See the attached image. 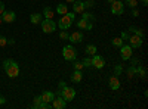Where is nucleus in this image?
I'll return each instance as SVG.
<instances>
[{"label": "nucleus", "instance_id": "obj_18", "mask_svg": "<svg viewBox=\"0 0 148 109\" xmlns=\"http://www.w3.org/2000/svg\"><path fill=\"white\" fill-rule=\"evenodd\" d=\"M82 78H83L82 71H77V69H76V71L73 72V75H71V81H73V83H80Z\"/></svg>", "mask_w": 148, "mask_h": 109}, {"label": "nucleus", "instance_id": "obj_28", "mask_svg": "<svg viewBox=\"0 0 148 109\" xmlns=\"http://www.w3.org/2000/svg\"><path fill=\"white\" fill-rule=\"evenodd\" d=\"M125 3H126L129 7L133 9V7H136V6H138V0H125Z\"/></svg>", "mask_w": 148, "mask_h": 109}, {"label": "nucleus", "instance_id": "obj_27", "mask_svg": "<svg viewBox=\"0 0 148 109\" xmlns=\"http://www.w3.org/2000/svg\"><path fill=\"white\" fill-rule=\"evenodd\" d=\"M135 74H136V66H129V69H127V77H135Z\"/></svg>", "mask_w": 148, "mask_h": 109}, {"label": "nucleus", "instance_id": "obj_35", "mask_svg": "<svg viewBox=\"0 0 148 109\" xmlns=\"http://www.w3.org/2000/svg\"><path fill=\"white\" fill-rule=\"evenodd\" d=\"M84 66H83V64L82 62H74V69H77V71H82Z\"/></svg>", "mask_w": 148, "mask_h": 109}, {"label": "nucleus", "instance_id": "obj_4", "mask_svg": "<svg viewBox=\"0 0 148 109\" xmlns=\"http://www.w3.org/2000/svg\"><path fill=\"white\" fill-rule=\"evenodd\" d=\"M40 24H42V30H43L45 34H52V32L56 30V24H55L52 19H46V18H45Z\"/></svg>", "mask_w": 148, "mask_h": 109}, {"label": "nucleus", "instance_id": "obj_11", "mask_svg": "<svg viewBox=\"0 0 148 109\" xmlns=\"http://www.w3.org/2000/svg\"><path fill=\"white\" fill-rule=\"evenodd\" d=\"M67 106V102L61 97V96H55V99L52 100V108L55 109H64Z\"/></svg>", "mask_w": 148, "mask_h": 109}, {"label": "nucleus", "instance_id": "obj_39", "mask_svg": "<svg viewBox=\"0 0 148 109\" xmlns=\"http://www.w3.org/2000/svg\"><path fill=\"white\" fill-rule=\"evenodd\" d=\"M5 103H6V99L3 97L2 94H0V105H5Z\"/></svg>", "mask_w": 148, "mask_h": 109}, {"label": "nucleus", "instance_id": "obj_34", "mask_svg": "<svg viewBox=\"0 0 148 109\" xmlns=\"http://www.w3.org/2000/svg\"><path fill=\"white\" fill-rule=\"evenodd\" d=\"M83 3H84V7H93V5H95L93 0H86V2H83Z\"/></svg>", "mask_w": 148, "mask_h": 109}, {"label": "nucleus", "instance_id": "obj_43", "mask_svg": "<svg viewBox=\"0 0 148 109\" xmlns=\"http://www.w3.org/2000/svg\"><path fill=\"white\" fill-rule=\"evenodd\" d=\"M65 2H68V3H73V2H76V0H65Z\"/></svg>", "mask_w": 148, "mask_h": 109}, {"label": "nucleus", "instance_id": "obj_31", "mask_svg": "<svg viewBox=\"0 0 148 109\" xmlns=\"http://www.w3.org/2000/svg\"><path fill=\"white\" fill-rule=\"evenodd\" d=\"M129 37H130V34H129L127 31H123V32H121V37H120V39H121L123 41H127V40H129Z\"/></svg>", "mask_w": 148, "mask_h": 109}, {"label": "nucleus", "instance_id": "obj_21", "mask_svg": "<svg viewBox=\"0 0 148 109\" xmlns=\"http://www.w3.org/2000/svg\"><path fill=\"white\" fill-rule=\"evenodd\" d=\"M129 31H130V32H133L135 35H139V37H142V39H144V31H142L141 28H138V27L132 25V27L129 28Z\"/></svg>", "mask_w": 148, "mask_h": 109}, {"label": "nucleus", "instance_id": "obj_33", "mask_svg": "<svg viewBox=\"0 0 148 109\" xmlns=\"http://www.w3.org/2000/svg\"><path fill=\"white\" fill-rule=\"evenodd\" d=\"M8 44V39L3 37V35H0V47H5Z\"/></svg>", "mask_w": 148, "mask_h": 109}, {"label": "nucleus", "instance_id": "obj_32", "mask_svg": "<svg viewBox=\"0 0 148 109\" xmlns=\"http://www.w3.org/2000/svg\"><path fill=\"white\" fill-rule=\"evenodd\" d=\"M121 71H123L121 65H116V68H114V74H116V77H119V75L121 74Z\"/></svg>", "mask_w": 148, "mask_h": 109}, {"label": "nucleus", "instance_id": "obj_22", "mask_svg": "<svg viewBox=\"0 0 148 109\" xmlns=\"http://www.w3.org/2000/svg\"><path fill=\"white\" fill-rule=\"evenodd\" d=\"M67 12H68L67 5H58V6H56V14H59V15H65Z\"/></svg>", "mask_w": 148, "mask_h": 109}, {"label": "nucleus", "instance_id": "obj_29", "mask_svg": "<svg viewBox=\"0 0 148 109\" xmlns=\"http://www.w3.org/2000/svg\"><path fill=\"white\" fill-rule=\"evenodd\" d=\"M111 43H113V46H114V47H120L125 41H123L121 39H113V41H111Z\"/></svg>", "mask_w": 148, "mask_h": 109}, {"label": "nucleus", "instance_id": "obj_3", "mask_svg": "<svg viewBox=\"0 0 148 109\" xmlns=\"http://www.w3.org/2000/svg\"><path fill=\"white\" fill-rule=\"evenodd\" d=\"M56 96H61L65 102H71V100H74V97H76V90L65 86L62 90H58Z\"/></svg>", "mask_w": 148, "mask_h": 109}, {"label": "nucleus", "instance_id": "obj_42", "mask_svg": "<svg viewBox=\"0 0 148 109\" xmlns=\"http://www.w3.org/2000/svg\"><path fill=\"white\" fill-rule=\"evenodd\" d=\"M142 5H144V6H147V5H148V0H142Z\"/></svg>", "mask_w": 148, "mask_h": 109}, {"label": "nucleus", "instance_id": "obj_1", "mask_svg": "<svg viewBox=\"0 0 148 109\" xmlns=\"http://www.w3.org/2000/svg\"><path fill=\"white\" fill-rule=\"evenodd\" d=\"M3 68H5L6 74L10 78H15V77L19 75V65H18L16 60H14V59H6L3 62Z\"/></svg>", "mask_w": 148, "mask_h": 109}, {"label": "nucleus", "instance_id": "obj_41", "mask_svg": "<svg viewBox=\"0 0 148 109\" xmlns=\"http://www.w3.org/2000/svg\"><path fill=\"white\" fill-rule=\"evenodd\" d=\"M8 43H9V44H15V40H12V39H10V40H8Z\"/></svg>", "mask_w": 148, "mask_h": 109}, {"label": "nucleus", "instance_id": "obj_20", "mask_svg": "<svg viewBox=\"0 0 148 109\" xmlns=\"http://www.w3.org/2000/svg\"><path fill=\"white\" fill-rule=\"evenodd\" d=\"M84 53H86V55H89V56H90V55L93 56V55L96 53V46H93V44H88V46L84 47Z\"/></svg>", "mask_w": 148, "mask_h": 109}, {"label": "nucleus", "instance_id": "obj_40", "mask_svg": "<svg viewBox=\"0 0 148 109\" xmlns=\"http://www.w3.org/2000/svg\"><path fill=\"white\" fill-rule=\"evenodd\" d=\"M132 15H133V16H138V15H139V12L133 7V10H132Z\"/></svg>", "mask_w": 148, "mask_h": 109}, {"label": "nucleus", "instance_id": "obj_36", "mask_svg": "<svg viewBox=\"0 0 148 109\" xmlns=\"http://www.w3.org/2000/svg\"><path fill=\"white\" fill-rule=\"evenodd\" d=\"M5 10H6V9H5V3H3V2H0V15H2Z\"/></svg>", "mask_w": 148, "mask_h": 109}, {"label": "nucleus", "instance_id": "obj_19", "mask_svg": "<svg viewBox=\"0 0 148 109\" xmlns=\"http://www.w3.org/2000/svg\"><path fill=\"white\" fill-rule=\"evenodd\" d=\"M46 19H52L53 18V10H52V7H49V6H46L45 9H43V14H42Z\"/></svg>", "mask_w": 148, "mask_h": 109}, {"label": "nucleus", "instance_id": "obj_2", "mask_svg": "<svg viewBox=\"0 0 148 109\" xmlns=\"http://www.w3.org/2000/svg\"><path fill=\"white\" fill-rule=\"evenodd\" d=\"M74 18H76V14H74V12H67V14L62 15V16H61V19L58 21V27L61 30H68L73 25Z\"/></svg>", "mask_w": 148, "mask_h": 109}, {"label": "nucleus", "instance_id": "obj_15", "mask_svg": "<svg viewBox=\"0 0 148 109\" xmlns=\"http://www.w3.org/2000/svg\"><path fill=\"white\" fill-rule=\"evenodd\" d=\"M73 12L74 14H82V12H84V3L83 2H73Z\"/></svg>", "mask_w": 148, "mask_h": 109}, {"label": "nucleus", "instance_id": "obj_5", "mask_svg": "<svg viewBox=\"0 0 148 109\" xmlns=\"http://www.w3.org/2000/svg\"><path fill=\"white\" fill-rule=\"evenodd\" d=\"M62 56L65 60H76V56H77V52L76 49L68 44V46H64V49H62Z\"/></svg>", "mask_w": 148, "mask_h": 109}, {"label": "nucleus", "instance_id": "obj_12", "mask_svg": "<svg viewBox=\"0 0 148 109\" xmlns=\"http://www.w3.org/2000/svg\"><path fill=\"white\" fill-rule=\"evenodd\" d=\"M2 19L5 22L10 24V22H14L16 19V15H15V12H12V10H5L3 14H2Z\"/></svg>", "mask_w": 148, "mask_h": 109}, {"label": "nucleus", "instance_id": "obj_45", "mask_svg": "<svg viewBox=\"0 0 148 109\" xmlns=\"http://www.w3.org/2000/svg\"><path fill=\"white\" fill-rule=\"evenodd\" d=\"M107 2H110V3H113V2H114V0H107Z\"/></svg>", "mask_w": 148, "mask_h": 109}, {"label": "nucleus", "instance_id": "obj_10", "mask_svg": "<svg viewBox=\"0 0 148 109\" xmlns=\"http://www.w3.org/2000/svg\"><path fill=\"white\" fill-rule=\"evenodd\" d=\"M77 27L80 28V30H86V31H90L92 28H93V24H92V21H88V19H80V21H77Z\"/></svg>", "mask_w": 148, "mask_h": 109}, {"label": "nucleus", "instance_id": "obj_13", "mask_svg": "<svg viewBox=\"0 0 148 109\" xmlns=\"http://www.w3.org/2000/svg\"><path fill=\"white\" fill-rule=\"evenodd\" d=\"M71 43H80L83 41V34L80 31H74L73 34H70V39H68Z\"/></svg>", "mask_w": 148, "mask_h": 109}, {"label": "nucleus", "instance_id": "obj_8", "mask_svg": "<svg viewBox=\"0 0 148 109\" xmlns=\"http://www.w3.org/2000/svg\"><path fill=\"white\" fill-rule=\"evenodd\" d=\"M129 44H130L132 49H139V47L142 46V37H139V35H130Z\"/></svg>", "mask_w": 148, "mask_h": 109}, {"label": "nucleus", "instance_id": "obj_7", "mask_svg": "<svg viewBox=\"0 0 148 109\" xmlns=\"http://www.w3.org/2000/svg\"><path fill=\"white\" fill-rule=\"evenodd\" d=\"M133 49L130 47V44H121L120 46V56H121V59L123 60H127V59H130L132 58V52Z\"/></svg>", "mask_w": 148, "mask_h": 109}, {"label": "nucleus", "instance_id": "obj_9", "mask_svg": "<svg viewBox=\"0 0 148 109\" xmlns=\"http://www.w3.org/2000/svg\"><path fill=\"white\" fill-rule=\"evenodd\" d=\"M104 65H105L104 58L95 53V55H93V58H92V66H95L96 69H101V68H104Z\"/></svg>", "mask_w": 148, "mask_h": 109}, {"label": "nucleus", "instance_id": "obj_30", "mask_svg": "<svg viewBox=\"0 0 148 109\" xmlns=\"http://www.w3.org/2000/svg\"><path fill=\"white\" fill-rule=\"evenodd\" d=\"M82 64H83V66H92V59L90 58H84L82 60Z\"/></svg>", "mask_w": 148, "mask_h": 109}, {"label": "nucleus", "instance_id": "obj_44", "mask_svg": "<svg viewBox=\"0 0 148 109\" xmlns=\"http://www.w3.org/2000/svg\"><path fill=\"white\" fill-rule=\"evenodd\" d=\"M3 22V19H2V15H0V24H2Z\"/></svg>", "mask_w": 148, "mask_h": 109}, {"label": "nucleus", "instance_id": "obj_17", "mask_svg": "<svg viewBox=\"0 0 148 109\" xmlns=\"http://www.w3.org/2000/svg\"><path fill=\"white\" fill-rule=\"evenodd\" d=\"M30 21H31V24H40L42 21H43V15L42 14H31V16H30Z\"/></svg>", "mask_w": 148, "mask_h": 109}, {"label": "nucleus", "instance_id": "obj_25", "mask_svg": "<svg viewBox=\"0 0 148 109\" xmlns=\"http://www.w3.org/2000/svg\"><path fill=\"white\" fill-rule=\"evenodd\" d=\"M82 18L83 19H88V21H95V16L92 15V14H89V12H82Z\"/></svg>", "mask_w": 148, "mask_h": 109}, {"label": "nucleus", "instance_id": "obj_24", "mask_svg": "<svg viewBox=\"0 0 148 109\" xmlns=\"http://www.w3.org/2000/svg\"><path fill=\"white\" fill-rule=\"evenodd\" d=\"M136 75H141L142 78H145V77H147V71H145L141 65H139V66L136 65Z\"/></svg>", "mask_w": 148, "mask_h": 109}, {"label": "nucleus", "instance_id": "obj_14", "mask_svg": "<svg viewBox=\"0 0 148 109\" xmlns=\"http://www.w3.org/2000/svg\"><path fill=\"white\" fill-rule=\"evenodd\" d=\"M108 84H110V89L111 90H119L120 89V81H119V78L114 75V77H111L110 80H108Z\"/></svg>", "mask_w": 148, "mask_h": 109}, {"label": "nucleus", "instance_id": "obj_26", "mask_svg": "<svg viewBox=\"0 0 148 109\" xmlns=\"http://www.w3.org/2000/svg\"><path fill=\"white\" fill-rule=\"evenodd\" d=\"M59 39H61V40H68V39H70V34L67 32V30H61V32H59Z\"/></svg>", "mask_w": 148, "mask_h": 109}, {"label": "nucleus", "instance_id": "obj_38", "mask_svg": "<svg viewBox=\"0 0 148 109\" xmlns=\"http://www.w3.org/2000/svg\"><path fill=\"white\" fill-rule=\"evenodd\" d=\"M130 59H132V58H130ZM138 64H139V60H138V59H132V65H133V66H136Z\"/></svg>", "mask_w": 148, "mask_h": 109}, {"label": "nucleus", "instance_id": "obj_37", "mask_svg": "<svg viewBox=\"0 0 148 109\" xmlns=\"http://www.w3.org/2000/svg\"><path fill=\"white\" fill-rule=\"evenodd\" d=\"M65 86H67V84H65V81H59V90H62Z\"/></svg>", "mask_w": 148, "mask_h": 109}, {"label": "nucleus", "instance_id": "obj_16", "mask_svg": "<svg viewBox=\"0 0 148 109\" xmlns=\"http://www.w3.org/2000/svg\"><path fill=\"white\" fill-rule=\"evenodd\" d=\"M53 99H55V93H52V91H43V93H42V100H43V102L51 103Z\"/></svg>", "mask_w": 148, "mask_h": 109}, {"label": "nucleus", "instance_id": "obj_6", "mask_svg": "<svg viewBox=\"0 0 148 109\" xmlns=\"http://www.w3.org/2000/svg\"><path fill=\"white\" fill-rule=\"evenodd\" d=\"M125 12V3L121 0H114L111 3V14L113 15H121Z\"/></svg>", "mask_w": 148, "mask_h": 109}, {"label": "nucleus", "instance_id": "obj_23", "mask_svg": "<svg viewBox=\"0 0 148 109\" xmlns=\"http://www.w3.org/2000/svg\"><path fill=\"white\" fill-rule=\"evenodd\" d=\"M42 96H36V97L33 99V108H36V109H39V106L42 105Z\"/></svg>", "mask_w": 148, "mask_h": 109}]
</instances>
